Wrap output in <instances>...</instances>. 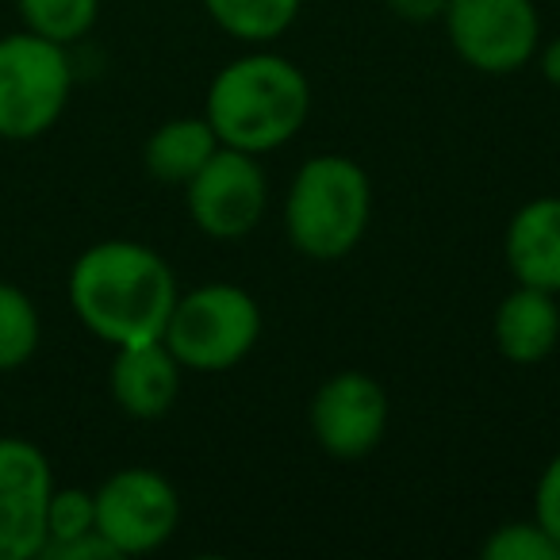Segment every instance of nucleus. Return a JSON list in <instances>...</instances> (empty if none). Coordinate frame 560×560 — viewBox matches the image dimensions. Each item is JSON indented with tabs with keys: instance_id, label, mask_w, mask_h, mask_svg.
<instances>
[{
	"instance_id": "nucleus-17",
	"label": "nucleus",
	"mask_w": 560,
	"mask_h": 560,
	"mask_svg": "<svg viewBox=\"0 0 560 560\" xmlns=\"http://www.w3.org/2000/svg\"><path fill=\"white\" fill-rule=\"evenodd\" d=\"M96 12H101V0H20V16H24L27 32L62 43V47L89 35Z\"/></svg>"
},
{
	"instance_id": "nucleus-19",
	"label": "nucleus",
	"mask_w": 560,
	"mask_h": 560,
	"mask_svg": "<svg viewBox=\"0 0 560 560\" xmlns=\"http://www.w3.org/2000/svg\"><path fill=\"white\" fill-rule=\"evenodd\" d=\"M96 529V495L85 488H55L50 491V503H47V545H62L73 541V537L89 534Z\"/></svg>"
},
{
	"instance_id": "nucleus-8",
	"label": "nucleus",
	"mask_w": 560,
	"mask_h": 560,
	"mask_svg": "<svg viewBox=\"0 0 560 560\" xmlns=\"http://www.w3.org/2000/svg\"><path fill=\"white\" fill-rule=\"evenodd\" d=\"M185 203L192 223L208 238L234 242L246 238L265 215L269 203V177L257 154L234 147H219L203 162V170L185 185Z\"/></svg>"
},
{
	"instance_id": "nucleus-2",
	"label": "nucleus",
	"mask_w": 560,
	"mask_h": 560,
	"mask_svg": "<svg viewBox=\"0 0 560 560\" xmlns=\"http://www.w3.org/2000/svg\"><path fill=\"white\" fill-rule=\"evenodd\" d=\"M312 112V85L292 58L254 50L211 78L203 119L223 147L269 154L292 142Z\"/></svg>"
},
{
	"instance_id": "nucleus-6",
	"label": "nucleus",
	"mask_w": 560,
	"mask_h": 560,
	"mask_svg": "<svg viewBox=\"0 0 560 560\" xmlns=\"http://www.w3.org/2000/svg\"><path fill=\"white\" fill-rule=\"evenodd\" d=\"M442 20L460 62L488 78L518 73L541 47L534 0H450Z\"/></svg>"
},
{
	"instance_id": "nucleus-16",
	"label": "nucleus",
	"mask_w": 560,
	"mask_h": 560,
	"mask_svg": "<svg viewBox=\"0 0 560 560\" xmlns=\"http://www.w3.org/2000/svg\"><path fill=\"white\" fill-rule=\"evenodd\" d=\"M39 312L24 289L0 280V373L27 365L39 350Z\"/></svg>"
},
{
	"instance_id": "nucleus-10",
	"label": "nucleus",
	"mask_w": 560,
	"mask_h": 560,
	"mask_svg": "<svg viewBox=\"0 0 560 560\" xmlns=\"http://www.w3.org/2000/svg\"><path fill=\"white\" fill-rule=\"evenodd\" d=\"M50 460L24 438H0V560H35L47 545Z\"/></svg>"
},
{
	"instance_id": "nucleus-3",
	"label": "nucleus",
	"mask_w": 560,
	"mask_h": 560,
	"mask_svg": "<svg viewBox=\"0 0 560 560\" xmlns=\"http://www.w3.org/2000/svg\"><path fill=\"white\" fill-rule=\"evenodd\" d=\"M373 215L369 173L346 154L307 158L284 200L289 242L312 261H342L365 238Z\"/></svg>"
},
{
	"instance_id": "nucleus-22",
	"label": "nucleus",
	"mask_w": 560,
	"mask_h": 560,
	"mask_svg": "<svg viewBox=\"0 0 560 560\" xmlns=\"http://www.w3.org/2000/svg\"><path fill=\"white\" fill-rule=\"evenodd\" d=\"M388 12L404 24H434V20L445 16V4L450 0H384Z\"/></svg>"
},
{
	"instance_id": "nucleus-9",
	"label": "nucleus",
	"mask_w": 560,
	"mask_h": 560,
	"mask_svg": "<svg viewBox=\"0 0 560 560\" xmlns=\"http://www.w3.org/2000/svg\"><path fill=\"white\" fill-rule=\"evenodd\" d=\"M307 422L323 453L338 460H361L384 442L388 392L361 369H346L319 384L307 407Z\"/></svg>"
},
{
	"instance_id": "nucleus-7",
	"label": "nucleus",
	"mask_w": 560,
	"mask_h": 560,
	"mask_svg": "<svg viewBox=\"0 0 560 560\" xmlns=\"http://www.w3.org/2000/svg\"><path fill=\"white\" fill-rule=\"evenodd\" d=\"M93 495L96 529H101V537L119 557L154 552L177 534V488L162 472H154V468H119Z\"/></svg>"
},
{
	"instance_id": "nucleus-15",
	"label": "nucleus",
	"mask_w": 560,
	"mask_h": 560,
	"mask_svg": "<svg viewBox=\"0 0 560 560\" xmlns=\"http://www.w3.org/2000/svg\"><path fill=\"white\" fill-rule=\"evenodd\" d=\"M208 16L238 43H272L296 24L304 0H203Z\"/></svg>"
},
{
	"instance_id": "nucleus-20",
	"label": "nucleus",
	"mask_w": 560,
	"mask_h": 560,
	"mask_svg": "<svg viewBox=\"0 0 560 560\" xmlns=\"http://www.w3.org/2000/svg\"><path fill=\"white\" fill-rule=\"evenodd\" d=\"M534 518L545 526V534L560 545V453L545 465L534 491Z\"/></svg>"
},
{
	"instance_id": "nucleus-5",
	"label": "nucleus",
	"mask_w": 560,
	"mask_h": 560,
	"mask_svg": "<svg viewBox=\"0 0 560 560\" xmlns=\"http://www.w3.org/2000/svg\"><path fill=\"white\" fill-rule=\"evenodd\" d=\"M73 89L62 43L35 32L0 39V139L27 142L47 135L66 112Z\"/></svg>"
},
{
	"instance_id": "nucleus-23",
	"label": "nucleus",
	"mask_w": 560,
	"mask_h": 560,
	"mask_svg": "<svg viewBox=\"0 0 560 560\" xmlns=\"http://www.w3.org/2000/svg\"><path fill=\"white\" fill-rule=\"evenodd\" d=\"M537 66H541V78L549 85H560V35L545 43V47H537Z\"/></svg>"
},
{
	"instance_id": "nucleus-14",
	"label": "nucleus",
	"mask_w": 560,
	"mask_h": 560,
	"mask_svg": "<svg viewBox=\"0 0 560 560\" xmlns=\"http://www.w3.org/2000/svg\"><path fill=\"white\" fill-rule=\"evenodd\" d=\"M223 142L215 139L211 124L203 116H180L162 124L147 142V170L162 185H188L203 170Z\"/></svg>"
},
{
	"instance_id": "nucleus-12",
	"label": "nucleus",
	"mask_w": 560,
	"mask_h": 560,
	"mask_svg": "<svg viewBox=\"0 0 560 560\" xmlns=\"http://www.w3.org/2000/svg\"><path fill=\"white\" fill-rule=\"evenodd\" d=\"M503 257L518 284L560 296V196H537L514 211Z\"/></svg>"
},
{
	"instance_id": "nucleus-4",
	"label": "nucleus",
	"mask_w": 560,
	"mask_h": 560,
	"mask_svg": "<svg viewBox=\"0 0 560 560\" xmlns=\"http://www.w3.org/2000/svg\"><path fill=\"white\" fill-rule=\"evenodd\" d=\"M261 338V307L238 284L211 280L196 292H185L173 304L162 342L173 350L180 369L223 373L234 369Z\"/></svg>"
},
{
	"instance_id": "nucleus-11",
	"label": "nucleus",
	"mask_w": 560,
	"mask_h": 560,
	"mask_svg": "<svg viewBox=\"0 0 560 560\" xmlns=\"http://www.w3.org/2000/svg\"><path fill=\"white\" fill-rule=\"evenodd\" d=\"M108 384H112V399H116L124 415L142 422L162 419L177 404L180 361L173 358V350L162 338L139 346H119L116 361H112Z\"/></svg>"
},
{
	"instance_id": "nucleus-1",
	"label": "nucleus",
	"mask_w": 560,
	"mask_h": 560,
	"mask_svg": "<svg viewBox=\"0 0 560 560\" xmlns=\"http://www.w3.org/2000/svg\"><path fill=\"white\" fill-rule=\"evenodd\" d=\"M177 296V277L165 257L142 242H96L70 269L73 315L116 350L162 338Z\"/></svg>"
},
{
	"instance_id": "nucleus-21",
	"label": "nucleus",
	"mask_w": 560,
	"mask_h": 560,
	"mask_svg": "<svg viewBox=\"0 0 560 560\" xmlns=\"http://www.w3.org/2000/svg\"><path fill=\"white\" fill-rule=\"evenodd\" d=\"M116 557L119 552L104 541L101 529H89V534L73 537V541H62V545H50V549L43 552V560H116Z\"/></svg>"
},
{
	"instance_id": "nucleus-18",
	"label": "nucleus",
	"mask_w": 560,
	"mask_h": 560,
	"mask_svg": "<svg viewBox=\"0 0 560 560\" xmlns=\"http://www.w3.org/2000/svg\"><path fill=\"white\" fill-rule=\"evenodd\" d=\"M480 552L483 560H560V545L545 534L537 518L506 522V526L491 529Z\"/></svg>"
},
{
	"instance_id": "nucleus-13",
	"label": "nucleus",
	"mask_w": 560,
	"mask_h": 560,
	"mask_svg": "<svg viewBox=\"0 0 560 560\" xmlns=\"http://www.w3.org/2000/svg\"><path fill=\"white\" fill-rule=\"evenodd\" d=\"M491 338L495 350L514 365H537L545 361L560 342V307L552 292L541 289H518L503 296L491 319Z\"/></svg>"
}]
</instances>
